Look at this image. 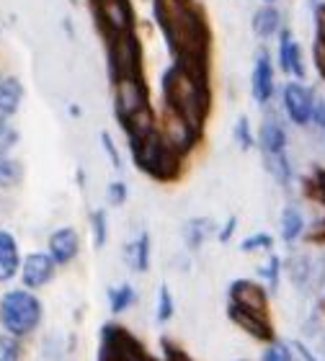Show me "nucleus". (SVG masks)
<instances>
[{
    "label": "nucleus",
    "mask_w": 325,
    "mask_h": 361,
    "mask_svg": "<svg viewBox=\"0 0 325 361\" xmlns=\"http://www.w3.org/2000/svg\"><path fill=\"white\" fill-rule=\"evenodd\" d=\"M155 18L176 60L207 62L209 29L191 0H155Z\"/></svg>",
    "instance_id": "1"
},
{
    "label": "nucleus",
    "mask_w": 325,
    "mask_h": 361,
    "mask_svg": "<svg viewBox=\"0 0 325 361\" xmlns=\"http://www.w3.org/2000/svg\"><path fill=\"white\" fill-rule=\"evenodd\" d=\"M163 101L189 121L194 129H202L209 109V90H207V62L176 60L160 78Z\"/></svg>",
    "instance_id": "2"
},
{
    "label": "nucleus",
    "mask_w": 325,
    "mask_h": 361,
    "mask_svg": "<svg viewBox=\"0 0 325 361\" xmlns=\"http://www.w3.org/2000/svg\"><path fill=\"white\" fill-rule=\"evenodd\" d=\"M44 317V305L29 289H11L0 297V328L13 338H26Z\"/></svg>",
    "instance_id": "3"
},
{
    "label": "nucleus",
    "mask_w": 325,
    "mask_h": 361,
    "mask_svg": "<svg viewBox=\"0 0 325 361\" xmlns=\"http://www.w3.org/2000/svg\"><path fill=\"white\" fill-rule=\"evenodd\" d=\"M132 145V155L140 171L158 180H173L181 173V155L168 147V142L158 135V129L147 135L145 140H137Z\"/></svg>",
    "instance_id": "4"
},
{
    "label": "nucleus",
    "mask_w": 325,
    "mask_h": 361,
    "mask_svg": "<svg viewBox=\"0 0 325 361\" xmlns=\"http://www.w3.org/2000/svg\"><path fill=\"white\" fill-rule=\"evenodd\" d=\"M109 68L111 78H142V44L135 31L109 39Z\"/></svg>",
    "instance_id": "5"
},
{
    "label": "nucleus",
    "mask_w": 325,
    "mask_h": 361,
    "mask_svg": "<svg viewBox=\"0 0 325 361\" xmlns=\"http://www.w3.org/2000/svg\"><path fill=\"white\" fill-rule=\"evenodd\" d=\"M147 106H150V98H147V85H145L142 78L114 80V111H116L119 124L132 119L137 111H142Z\"/></svg>",
    "instance_id": "6"
},
{
    "label": "nucleus",
    "mask_w": 325,
    "mask_h": 361,
    "mask_svg": "<svg viewBox=\"0 0 325 361\" xmlns=\"http://www.w3.org/2000/svg\"><path fill=\"white\" fill-rule=\"evenodd\" d=\"M158 135L166 140L168 147H173V150L183 158V155L197 145L199 129L191 127L189 121L183 119L178 111L163 106V114H160V121H158Z\"/></svg>",
    "instance_id": "7"
},
{
    "label": "nucleus",
    "mask_w": 325,
    "mask_h": 361,
    "mask_svg": "<svg viewBox=\"0 0 325 361\" xmlns=\"http://www.w3.org/2000/svg\"><path fill=\"white\" fill-rule=\"evenodd\" d=\"M93 11L106 39L135 31V11L129 6V0H93Z\"/></svg>",
    "instance_id": "8"
},
{
    "label": "nucleus",
    "mask_w": 325,
    "mask_h": 361,
    "mask_svg": "<svg viewBox=\"0 0 325 361\" xmlns=\"http://www.w3.org/2000/svg\"><path fill=\"white\" fill-rule=\"evenodd\" d=\"M312 104H315V90L307 88L300 80H289L284 88H281V106H284V114L287 119L295 124V127H307L312 121Z\"/></svg>",
    "instance_id": "9"
},
{
    "label": "nucleus",
    "mask_w": 325,
    "mask_h": 361,
    "mask_svg": "<svg viewBox=\"0 0 325 361\" xmlns=\"http://www.w3.org/2000/svg\"><path fill=\"white\" fill-rule=\"evenodd\" d=\"M230 305L248 310L253 315L269 317V292L261 281L253 279H235L230 284Z\"/></svg>",
    "instance_id": "10"
},
{
    "label": "nucleus",
    "mask_w": 325,
    "mask_h": 361,
    "mask_svg": "<svg viewBox=\"0 0 325 361\" xmlns=\"http://www.w3.org/2000/svg\"><path fill=\"white\" fill-rule=\"evenodd\" d=\"M54 271H57V264H54L49 253H29V256L21 261V281L23 289H42L54 279Z\"/></svg>",
    "instance_id": "11"
},
{
    "label": "nucleus",
    "mask_w": 325,
    "mask_h": 361,
    "mask_svg": "<svg viewBox=\"0 0 325 361\" xmlns=\"http://www.w3.org/2000/svg\"><path fill=\"white\" fill-rule=\"evenodd\" d=\"M47 253L57 266H68L73 264L80 253V235H78L75 227H60L49 235L47 240Z\"/></svg>",
    "instance_id": "12"
},
{
    "label": "nucleus",
    "mask_w": 325,
    "mask_h": 361,
    "mask_svg": "<svg viewBox=\"0 0 325 361\" xmlns=\"http://www.w3.org/2000/svg\"><path fill=\"white\" fill-rule=\"evenodd\" d=\"M274 90H276V78H274V65L269 52H258L256 65H253V75H250V93L253 101L261 106L271 104Z\"/></svg>",
    "instance_id": "13"
},
{
    "label": "nucleus",
    "mask_w": 325,
    "mask_h": 361,
    "mask_svg": "<svg viewBox=\"0 0 325 361\" xmlns=\"http://www.w3.org/2000/svg\"><path fill=\"white\" fill-rule=\"evenodd\" d=\"M279 68L284 70L287 75H295V80L302 83V78H305L302 49H300L295 34L289 29L279 31Z\"/></svg>",
    "instance_id": "14"
},
{
    "label": "nucleus",
    "mask_w": 325,
    "mask_h": 361,
    "mask_svg": "<svg viewBox=\"0 0 325 361\" xmlns=\"http://www.w3.org/2000/svg\"><path fill=\"white\" fill-rule=\"evenodd\" d=\"M121 256H124V264L135 271V274H145V271L150 269V256H152L150 233H145V230H142V233L135 235L132 240L124 243Z\"/></svg>",
    "instance_id": "15"
},
{
    "label": "nucleus",
    "mask_w": 325,
    "mask_h": 361,
    "mask_svg": "<svg viewBox=\"0 0 325 361\" xmlns=\"http://www.w3.org/2000/svg\"><path fill=\"white\" fill-rule=\"evenodd\" d=\"M21 250L8 230H0V284H8L21 271Z\"/></svg>",
    "instance_id": "16"
},
{
    "label": "nucleus",
    "mask_w": 325,
    "mask_h": 361,
    "mask_svg": "<svg viewBox=\"0 0 325 361\" xmlns=\"http://www.w3.org/2000/svg\"><path fill=\"white\" fill-rule=\"evenodd\" d=\"M287 129L281 127V121L276 116H266L261 121V129H258V145L264 155H279V152L287 150Z\"/></svg>",
    "instance_id": "17"
},
{
    "label": "nucleus",
    "mask_w": 325,
    "mask_h": 361,
    "mask_svg": "<svg viewBox=\"0 0 325 361\" xmlns=\"http://www.w3.org/2000/svg\"><path fill=\"white\" fill-rule=\"evenodd\" d=\"M227 312L233 317V323L238 325V328H243L248 336H253V338H258V341H269V343L274 341V331H271V325H269V317L253 315V312L235 307V305H230Z\"/></svg>",
    "instance_id": "18"
},
{
    "label": "nucleus",
    "mask_w": 325,
    "mask_h": 361,
    "mask_svg": "<svg viewBox=\"0 0 325 361\" xmlns=\"http://www.w3.org/2000/svg\"><path fill=\"white\" fill-rule=\"evenodd\" d=\"M212 235H217V225L209 217H191L183 225V243L189 250H199Z\"/></svg>",
    "instance_id": "19"
},
{
    "label": "nucleus",
    "mask_w": 325,
    "mask_h": 361,
    "mask_svg": "<svg viewBox=\"0 0 325 361\" xmlns=\"http://www.w3.org/2000/svg\"><path fill=\"white\" fill-rule=\"evenodd\" d=\"M284 269H287V276L292 279V284H295L297 289H302V292H307L312 286V281H315V266H312V261L305 256V253L289 256Z\"/></svg>",
    "instance_id": "20"
},
{
    "label": "nucleus",
    "mask_w": 325,
    "mask_h": 361,
    "mask_svg": "<svg viewBox=\"0 0 325 361\" xmlns=\"http://www.w3.org/2000/svg\"><path fill=\"white\" fill-rule=\"evenodd\" d=\"M23 101V85L18 78H0V116H13Z\"/></svg>",
    "instance_id": "21"
},
{
    "label": "nucleus",
    "mask_w": 325,
    "mask_h": 361,
    "mask_svg": "<svg viewBox=\"0 0 325 361\" xmlns=\"http://www.w3.org/2000/svg\"><path fill=\"white\" fill-rule=\"evenodd\" d=\"M253 31H256V37L261 39H269L274 34H279L281 31V11L274 6H264L258 8L256 13H253Z\"/></svg>",
    "instance_id": "22"
},
{
    "label": "nucleus",
    "mask_w": 325,
    "mask_h": 361,
    "mask_svg": "<svg viewBox=\"0 0 325 361\" xmlns=\"http://www.w3.org/2000/svg\"><path fill=\"white\" fill-rule=\"evenodd\" d=\"M279 230H281V240H284V243L300 240V238H302V233H305L302 212L297 209V207H284V212H281Z\"/></svg>",
    "instance_id": "23"
},
{
    "label": "nucleus",
    "mask_w": 325,
    "mask_h": 361,
    "mask_svg": "<svg viewBox=\"0 0 325 361\" xmlns=\"http://www.w3.org/2000/svg\"><path fill=\"white\" fill-rule=\"evenodd\" d=\"M137 305V292L132 284H116L109 289V310L111 315H124L127 310H132Z\"/></svg>",
    "instance_id": "24"
},
{
    "label": "nucleus",
    "mask_w": 325,
    "mask_h": 361,
    "mask_svg": "<svg viewBox=\"0 0 325 361\" xmlns=\"http://www.w3.org/2000/svg\"><path fill=\"white\" fill-rule=\"evenodd\" d=\"M264 166L266 171L271 173V178L281 186H289L295 180V171H292V163H289L287 152H279V155H264Z\"/></svg>",
    "instance_id": "25"
},
{
    "label": "nucleus",
    "mask_w": 325,
    "mask_h": 361,
    "mask_svg": "<svg viewBox=\"0 0 325 361\" xmlns=\"http://www.w3.org/2000/svg\"><path fill=\"white\" fill-rule=\"evenodd\" d=\"M173 315H176L173 294H171V289H168L166 284H160L158 297H155V320H158V323H168Z\"/></svg>",
    "instance_id": "26"
},
{
    "label": "nucleus",
    "mask_w": 325,
    "mask_h": 361,
    "mask_svg": "<svg viewBox=\"0 0 325 361\" xmlns=\"http://www.w3.org/2000/svg\"><path fill=\"white\" fill-rule=\"evenodd\" d=\"M281 269H284V264H281L279 256H269L266 258V264L258 269V274H261V279H264L266 284H269V289L271 292H276L279 289V281H281Z\"/></svg>",
    "instance_id": "27"
},
{
    "label": "nucleus",
    "mask_w": 325,
    "mask_h": 361,
    "mask_svg": "<svg viewBox=\"0 0 325 361\" xmlns=\"http://www.w3.org/2000/svg\"><path fill=\"white\" fill-rule=\"evenodd\" d=\"M91 235H93V245L96 248H104L109 240V219L104 209H93L91 212Z\"/></svg>",
    "instance_id": "28"
},
{
    "label": "nucleus",
    "mask_w": 325,
    "mask_h": 361,
    "mask_svg": "<svg viewBox=\"0 0 325 361\" xmlns=\"http://www.w3.org/2000/svg\"><path fill=\"white\" fill-rule=\"evenodd\" d=\"M233 137H235V145H238L240 150H245V152H248L250 147L256 145V135H253V129H250V119H248V116H240V119L235 121Z\"/></svg>",
    "instance_id": "29"
},
{
    "label": "nucleus",
    "mask_w": 325,
    "mask_h": 361,
    "mask_svg": "<svg viewBox=\"0 0 325 361\" xmlns=\"http://www.w3.org/2000/svg\"><path fill=\"white\" fill-rule=\"evenodd\" d=\"M261 361H295V348L281 343V341H271L261 351Z\"/></svg>",
    "instance_id": "30"
},
{
    "label": "nucleus",
    "mask_w": 325,
    "mask_h": 361,
    "mask_svg": "<svg viewBox=\"0 0 325 361\" xmlns=\"http://www.w3.org/2000/svg\"><path fill=\"white\" fill-rule=\"evenodd\" d=\"M271 248H274V238L269 233H253L240 243L243 253H258V250L266 253V250H271Z\"/></svg>",
    "instance_id": "31"
},
{
    "label": "nucleus",
    "mask_w": 325,
    "mask_h": 361,
    "mask_svg": "<svg viewBox=\"0 0 325 361\" xmlns=\"http://www.w3.org/2000/svg\"><path fill=\"white\" fill-rule=\"evenodd\" d=\"M0 361H21V343L8 333H0Z\"/></svg>",
    "instance_id": "32"
},
{
    "label": "nucleus",
    "mask_w": 325,
    "mask_h": 361,
    "mask_svg": "<svg viewBox=\"0 0 325 361\" xmlns=\"http://www.w3.org/2000/svg\"><path fill=\"white\" fill-rule=\"evenodd\" d=\"M16 142H18V132L11 127V121L6 116H0V155H6Z\"/></svg>",
    "instance_id": "33"
},
{
    "label": "nucleus",
    "mask_w": 325,
    "mask_h": 361,
    "mask_svg": "<svg viewBox=\"0 0 325 361\" xmlns=\"http://www.w3.org/2000/svg\"><path fill=\"white\" fill-rule=\"evenodd\" d=\"M127 194H129V188L124 180H111L106 188V199L111 207H121V204L127 202Z\"/></svg>",
    "instance_id": "34"
},
{
    "label": "nucleus",
    "mask_w": 325,
    "mask_h": 361,
    "mask_svg": "<svg viewBox=\"0 0 325 361\" xmlns=\"http://www.w3.org/2000/svg\"><path fill=\"white\" fill-rule=\"evenodd\" d=\"M101 145H104V150H106L109 160H111V166L119 171L121 158H119V150H116V145H114V140H111V135H109V132H104V135H101Z\"/></svg>",
    "instance_id": "35"
},
{
    "label": "nucleus",
    "mask_w": 325,
    "mask_h": 361,
    "mask_svg": "<svg viewBox=\"0 0 325 361\" xmlns=\"http://www.w3.org/2000/svg\"><path fill=\"white\" fill-rule=\"evenodd\" d=\"M312 62H315L320 78L325 80V42H320V39H315V44H312Z\"/></svg>",
    "instance_id": "36"
},
{
    "label": "nucleus",
    "mask_w": 325,
    "mask_h": 361,
    "mask_svg": "<svg viewBox=\"0 0 325 361\" xmlns=\"http://www.w3.org/2000/svg\"><path fill=\"white\" fill-rule=\"evenodd\" d=\"M318 129H325V98L315 96V104H312V121Z\"/></svg>",
    "instance_id": "37"
},
{
    "label": "nucleus",
    "mask_w": 325,
    "mask_h": 361,
    "mask_svg": "<svg viewBox=\"0 0 325 361\" xmlns=\"http://www.w3.org/2000/svg\"><path fill=\"white\" fill-rule=\"evenodd\" d=\"M315 26H318V39L325 42V3L315 6Z\"/></svg>",
    "instance_id": "38"
},
{
    "label": "nucleus",
    "mask_w": 325,
    "mask_h": 361,
    "mask_svg": "<svg viewBox=\"0 0 325 361\" xmlns=\"http://www.w3.org/2000/svg\"><path fill=\"white\" fill-rule=\"evenodd\" d=\"M235 227H238V217H230V219H227V225L222 227V230H217L219 243H227V240H230V238H233V233H235Z\"/></svg>",
    "instance_id": "39"
},
{
    "label": "nucleus",
    "mask_w": 325,
    "mask_h": 361,
    "mask_svg": "<svg viewBox=\"0 0 325 361\" xmlns=\"http://www.w3.org/2000/svg\"><path fill=\"white\" fill-rule=\"evenodd\" d=\"M295 351L300 354V359H302V361H320L318 356L312 354V351L307 346H305V343H300V341H295Z\"/></svg>",
    "instance_id": "40"
},
{
    "label": "nucleus",
    "mask_w": 325,
    "mask_h": 361,
    "mask_svg": "<svg viewBox=\"0 0 325 361\" xmlns=\"http://www.w3.org/2000/svg\"><path fill=\"white\" fill-rule=\"evenodd\" d=\"M6 166H8V158L0 155V180H3V173H6Z\"/></svg>",
    "instance_id": "41"
},
{
    "label": "nucleus",
    "mask_w": 325,
    "mask_h": 361,
    "mask_svg": "<svg viewBox=\"0 0 325 361\" xmlns=\"http://www.w3.org/2000/svg\"><path fill=\"white\" fill-rule=\"evenodd\" d=\"M320 310H323V312H325V297H323V302H320Z\"/></svg>",
    "instance_id": "42"
},
{
    "label": "nucleus",
    "mask_w": 325,
    "mask_h": 361,
    "mask_svg": "<svg viewBox=\"0 0 325 361\" xmlns=\"http://www.w3.org/2000/svg\"><path fill=\"white\" fill-rule=\"evenodd\" d=\"M264 3H266V6H271V3H274V0H264Z\"/></svg>",
    "instance_id": "43"
},
{
    "label": "nucleus",
    "mask_w": 325,
    "mask_h": 361,
    "mask_svg": "<svg viewBox=\"0 0 325 361\" xmlns=\"http://www.w3.org/2000/svg\"><path fill=\"white\" fill-rule=\"evenodd\" d=\"M312 3H315V6H318V0H312Z\"/></svg>",
    "instance_id": "44"
}]
</instances>
